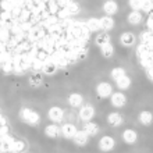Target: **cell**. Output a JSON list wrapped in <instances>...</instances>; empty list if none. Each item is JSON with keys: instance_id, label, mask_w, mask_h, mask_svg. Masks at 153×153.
Returning a JSON list of instances; mask_svg holds the SVG:
<instances>
[{"instance_id": "8", "label": "cell", "mask_w": 153, "mask_h": 153, "mask_svg": "<svg viewBox=\"0 0 153 153\" xmlns=\"http://www.w3.org/2000/svg\"><path fill=\"white\" fill-rule=\"evenodd\" d=\"M114 145H116V141H114L111 137H103L100 141H99V148H100V150H103V152L111 150L114 148Z\"/></svg>"}, {"instance_id": "26", "label": "cell", "mask_w": 153, "mask_h": 153, "mask_svg": "<svg viewBox=\"0 0 153 153\" xmlns=\"http://www.w3.org/2000/svg\"><path fill=\"white\" fill-rule=\"evenodd\" d=\"M153 7V0H142L141 4V10L145 13H149Z\"/></svg>"}, {"instance_id": "6", "label": "cell", "mask_w": 153, "mask_h": 153, "mask_svg": "<svg viewBox=\"0 0 153 153\" xmlns=\"http://www.w3.org/2000/svg\"><path fill=\"white\" fill-rule=\"evenodd\" d=\"M95 116V109H93L92 106H82L79 110V118L82 121H91Z\"/></svg>"}, {"instance_id": "19", "label": "cell", "mask_w": 153, "mask_h": 153, "mask_svg": "<svg viewBox=\"0 0 153 153\" xmlns=\"http://www.w3.org/2000/svg\"><path fill=\"white\" fill-rule=\"evenodd\" d=\"M107 121L111 127H118L123 124V116L120 113H110L107 117Z\"/></svg>"}, {"instance_id": "16", "label": "cell", "mask_w": 153, "mask_h": 153, "mask_svg": "<svg viewBox=\"0 0 153 153\" xmlns=\"http://www.w3.org/2000/svg\"><path fill=\"white\" fill-rule=\"evenodd\" d=\"M123 139H124L127 143L132 145V143H135V142H137L138 135H137V132H135L134 129H125L124 132H123Z\"/></svg>"}, {"instance_id": "14", "label": "cell", "mask_w": 153, "mask_h": 153, "mask_svg": "<svg viewBox=\"0 0 153 153\" xmlns=\"http://www.w3.org/2000/svg\"><path fill=\"white\" fill-rule=\"evenodd\" d=\"M84 131L88 134V137H95V135H97V132H99V125H97L96 123H92V120L86 121V124H85V127H84Z\"/></svg>"}, {"instance_id": "2", "label": "cell", "mask_w": 153, "mask_h": 153, "mask_svg": "<svg viewBox=\"0 0 153 153\" xmlns=\"http://www.w3.org/2000/svg\"><path fill=\"white\" fill-rule=\"evenodd\" d=\"M137 57L146 75L153 81V7L146 20V29L142 32L137 48Z\"/></svg>"}, {"instance_id": "12", "label": "cell", "mask_w": 153, "mask_h": 153, "mask_svg": "<svg viewBox=\"0 0 153 153\" xmlns=\"http://www.w3.org/2000/svg\"><path fill=\"white\" fill-rule=\"evenodd\" d=\"M76 131H78V129H76V127L74 124H64L63 125V128L60 129V132L63 134V137L64 138H67V139H70V138H73L74 135H75V132Z\"/></svg>"}, {"instance_id": "11", "label": "cell", "mask_w": 153, "mask_h": 153, "mask_svg": "<svg viewBox=\"0 0 153 153\" xmlns=\"http://www.w3.org/2000/svg\"><path fill=\"white\" fill-rule=\"evenodd\" d=\"M118 10V6L114 0H106L105 4H103V11L107 14V16H114Z\"/></svg>"}, {"instance_id": "20", "label": "cell", "mask_w": 153, "mask_h": 153, "mask_svg": "<svg viewBox=\"0 0 153 153\" xmlns=\"http://www.w3.org/2000/svg\"><path fill=\"white\" fill-rule=\"evenodd\" d=\"M45 134H46V137H49V138H56V137H59V134H60V128H59V125H56V124H50L45 128Z\"/></svg>"}, {"instance_id": "1", "label": "cell", "mask_w": 153, "mask_h": 153, "mask_svg": "<svg viewBox=\"0 0 153 153\" xmlns=\"http://www.w3.org/2000/svg\"><path fill=\"white\" fill-rule=\"evenodd\" d=\"M78 13L74 0H0V68L36 74L84 60L92 31Z\"/></svg>"}, {"instance_id": "15", "label": "cell", "mask_w": 153, "mask_h": 153, "mask_svg": "<svg viewBox=\"0 0 153 153\" xmlns=\"http://www.w3.org/2000/svg\"><path fill=\"white\" fill-rule=\"evenodd\" d=\"M120 42L123 46H132L135 43V35L132 32H124L121 33Z\"/></svg>"}, {"instance_id": "23", "label": "cell", "mask_w": 153, "mask_h": 153, "mask_svg": "<svg viewBox=\"0 0 153 153\" xmlns=\"http://www.w3.org/2000/svg\"><path fill=\"white\" fill-rule=\"evenodd\" d=\"M116 84L120 89H127V88H129V85H131V79H129L127 75H123V76H120L118 79H116Z\"/></svg>"}, {"instance_id": "10", "label": "cell", "mask_w": 153, "mask_h": 153, "mask_svg": "<svg viewBox=\"0 0 153 153\" xmlns=\"http://www.w3.org/2000/svg\"><path fill=\"white\" fill-rule=\"evenodd\" d=\"M88 138H89L88 134H86L84 129H82V131H76L75 135L73 137V139H74V142H75V145L85 146L86 143H88Z\"/></svg>"}, {"instance_id": "7", "label": "cell", "mask_w": 153, "mask_h": 153, "mask_svg": "<svg viewBox=\"0 0 153 153\" xmlns=\"http://www.w3.org/2000/svg\"><path fill=\"white\" fill-rule=\"evenodd\" d=\"M96 92L100 97H107L113 93V88H111V85L109 82H100V84L97 85Z\"/></svg>"}, {"instance_id": "13", "label": "cell", "mask_w": 153, "mask_h": 153, "mask_svg": "<svg viewBox=\"0 0 153 153\" xmlns=\"http://www.w3.org/2000/svg\"><path fill=\"white\" fill-rule=\"evenodd\" d=\"M99 21H100V29H103V31H110L114 28V20L111 18V16L102 17Z\"/></svg>"}, {"instance_id": "24", "label": "cell", "mask_w": 153, "mask_h": 153, "mask_svg": "<svg viewBox=\"0 0 153 153\" xmlns=\"http://www.w3.org/2000/svg\"><path fill=\"white\" fill-rule=\"evenodd\" d=\"M86 25H88V28L92 31V32H96L100 29V21L97 20V18H89L86 21Z\"/></svg>"}, {"instance_id": "9", "label": "cell", "mask_w": 153, "mask_h": 153, "mask_svg": "<svg viewBox=\"0 0 153 153\" xmlns=\"http://www.w3.org/2000/svg\"><path fill=\"white\" fill-rule=\"evenodd\" d=\"M110 96H111V105H113L114 107H123V106L125 105V102H127L125 95L124 93H121V92L111 93Z\"/></svg>"}, {"instance_id": "17", "label": "cell", "mask_w": 153, "mask_h": 153, "mask_svg": "<svg viewBox=\"0 0 153 153\" xmlns=\"http://www.w3.org/2000/svg\"><path fill=\"white\" fill-rule=\"evenodd\" d=\"M68 103L73 107H81L82 103H84V97L81 96L79 93H71L68 97Z\"/></svg>"}, {"instance_id": "3", "label": "cell", "mask_w": 153, "mask_h": 153, "mask_svg": "<svg viewBox=\"0 0 153 153\" xmlns=\"http://www.w3.org/2000/svg\"><path fill=\"white\" fill-rule=\"evenodd\" d=\"M25 143L13 137L7 118L0 111V152H21L25 149Z\"/></svg>"}, {"instance_id": "18", "label": "cell", "mask_w": 153, "mask_h": 153, "mask_svg": "<svg viewBox=\"0 0 153 153\" xmlns=\"http://www.w3.org/2000/svg\"><path fill=\"white\" fill-rule=\"evenodd\" d=\"M128 22L131 25H138L142 22V14L139 10H132V13L128 14Z\"/></svg>"}, {"instance_id": "27", "label": "cell", "mask_w": 153, "mask_h": 153, "mask_svg": "<svg viewBox=\"0 0 153 153\" xmlns=\"http://www.w3.org/2000/svg\"><path fill=\"white\" fill-rule=\"evenodd\" d=\"M42 84V78H40L39 75H36V74H33V75H31V78H29V85L31 86H39V85Z\"/></svg>"}, {"instance_id": "22", "label": "cell", "mask_w": 153, "mask_h": 153, "mask_svg": "<svg viewBox=\"0 0 153 153\" xmlns=\"http://www.w3.org/2000/svg\"><path fill=\"white\" fill-rule=\"evenodd\" d=\"M139 121H141L143 125L152 124V121H153L152 113H150V111H141V114H139Z\"/></svg>"}, {"instance_id": "4", "label": "cell", "mask_w": 153, "mask_h": 153, "mask_svg": "<svg viewBox=\"0 0 153 153\" xmlns=\"http://www.w3.org/2000/svg\"><path fill=\"white\" fill-rule=\"evenodd\" d=\"M21 120L25 121L27 124L29 125H38L39 124V121H40V117L39 114L36 113V111H33V110L31 109H22L21 110Z\"/></svg>"}, {"instance_id": "21", "label": "cell", "mask_w": 153, "mask_h": 153, "mask_svg": "<svg viewBox=\"0 0 153 153\" xmlns=\"http://www.w3.org/2000/svg\"><path fill=\"white\" fill-rule=\"evenodd\" d=\"M100 53H102V56L106 57V59L111 57V56H113V53H114L113 45L110 43V42H107V43H105V45H102V46H100Z\"/></svg>"}, {"instance_id": "5", "label": "cell", "mask_w": 153, "mask_h": 153, "mask_svg": "<svg viewBox=\"0 0 153 153\" xmlns=\"http://www.w3.org/2000/svg\"><path fill=\"white\" fill-rule=\"evenodd\" d=\"M48 116L53 123H61L63 118H64V111H63V109H60L59 106H53V107L49 109Z\"/></svg>"}, {"instance_id": "25", "label": "cell", "mask_w": 153, "mask_h": 153, "mask_svg": "<svg viewBox=\"0 0 153 153\" xmlns=\"http://www.w3.org/2000/svg\"><path fill=\"white\" fill-rule=\"evenodd\" d=\"M107 42H110V36L105 32L99 33V35H96V38H95V43H96L97 46H102V45L107 43Z\"/></svg>"}, {"instance_id": "28", "label": "cell", "mask_w": 153, "mask_h": 153, "mask_svg": "<svg viewBox=\"0 0 153 153\" xmlns=\"http://www.w3.org/2000/svg\"><path fill=\"white\" fill-rule=\"evenodd\" d=\"M123 75H125V71H124V68H121V67H117V68H114L113 71H111V78H113V79H118V78Z\"/></svg>"}, {"instance_id": "29", "label": "cell", "mask_w": 153, "mask_h": 153, "mask_svg": "<svg viewBox=\"0 0 153 153\" xmlns=\"http://www.w3.org/2000/svg\"><path fill=\"white\" fill-rule=\"evenodd\" d=\"M142 0H129V6L132 7V10H141Z\"/></svg>"}]
</instances>
